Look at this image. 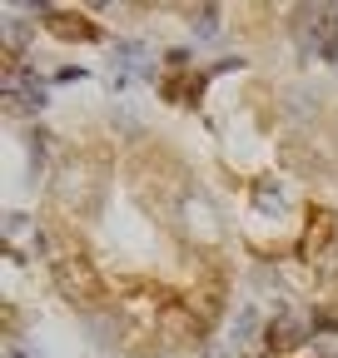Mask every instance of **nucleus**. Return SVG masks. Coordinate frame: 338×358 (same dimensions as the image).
<instances>
[{
    "label": "nucleus",
    "instance_id": "nucleus-1",
    "mask_svg": "<svg viewBox=\"0 0 338 358\" xmlns=\"http://www.w3.org/2000/svg\"><path fill=\"white\" fill-rule=\"evenodd\" d=\"M50 274H55V284H60V294H65L70 303H95V299H100V274H95L84 259H75V254H65Z\"/></svg>",
    "mask_w": 338,
    "mask_h": 358
},
{
    "label": "nucleus",
    "instance_id": "nucleus-2",
    "mask_svg": "<svg viewBox=\"0 0 338 358\" xmlns=\"http://www.w3.org/2000/svg\"><path fill=\"white\" fill-rule=\"evenodd\" d=\"M269 348L274 353H293V348H304L314 338V324L304 319V313H293V308H279V319H269Z\"/></svg>",
    "mask_w": 338,
    "mask_h": 358
},
{
    "label": "nucleus",
    "instance_id": "nucleus-3",
    "mask_svg": "<svg viewBox=\"0 0 338 358\" xmlns=\"http://www.w3.org/2000/svg\"><path fill=\"white\" fill-rule=\"evenodd\" d=\"M254 209H259V214H288V209H293V189H288V179H279V174L254 179Z\"/></svg>",
    "mask_w": 338,
    "mask_h": 358
},
{
    "label": "nucleus",
    "instance_id": "nucleus-4",
    "mask_svg": "<svg viewBox=\"0 0 338 358\" xmlns=\"http://www.w3.org/2000/svg\"><path fill=\"white\" fill-rule=\"evenodd\" d=\"M259 334H269V324H264V313L254 308V303H244L234 319H229V343H234V358H249L244 348H254V338Z\"/></svg>",
    "mask_w": 338,
    "mask_h": 358
},
{
    "label": "nucleus",
    "instance_id": "nucleus-5",
    "mask_svg": "<svg viewBox=\"0 0 338 358\" xmlns=\"http://www.w3.org/2000/svg\"><path fill=\"white\" fill-rule=\"evenodd\" d=\"M45 25L55 40H100V30H95V20H80V15H65V10H45Z\"/></svg>",
    "mask_w": 338,
    "mask_h": 358
},
{
    "label": "nucleus",
    "instance_id": "nucleus-6",
    "mask_svg": "<svg viewBox=\"0 0 338 358\" xmlns=\"http://www.w3.org/2000/svg\"><path fill=\"white\" fill-rule=\"evenodd\" d=\"M189 30H194V40H214V35H219V6H204V10H194Z\"/></svg>",
    "mask_w": 338,
    "mask_h": 358
},
{
    "label": "nucleus",
    "instance_id": "nucleus-7",
    "mask_svg": "<svg viewBox=\"0 0 338 358\" xmlns=\"http://www.w3.org/2000/svg\"><path fill=\"white\" fill-rule=\"evenodd\" d=\"M30 35H35V25H30L25 15H6V40H10V50H20Z\"/></svg>",
    "mask_w": 338,
    "mask_h": 358
},
{
    "label": "nucleus",
    "instance_id": "nucleus-8",
    "mask_svg": "<svg viewBox=\"0 0 338 358\" xmlns=\"http://www.w3.org/2000/svg\"><path fill=\"white\" fill-rule=\"evenodd\" d=\"M189 60H194V55H189V45H169V50H164V65L175 70V75H184V70H189Z\"/></svg>",
    "mask_w": 338,
    "mask_h": 358
},
{
    "label": "nucleus",
    "instance_id": "nucleus-9",
    "mask_svg": "<svg viewBox=\"0 0 338 358\" xmlns=\"http://www.w3.org/2000/svg\"><path fill=\"white\" fill-rule=\"evenodd\" d=\"M25 229H30V214H20V209H10V214H6V234H10V239H20Z\"/></svg>",
    "mask_w": 338,
    "mask_h": 358
},
{
    "label": "nucleus",
    "instance_id": "nucleus-10",
    "mask_svg": "<svg viewBox=\"0 0 338 358\" xmlns=\"http://www.w3.org/2000/svg\"><path fill=\"white\" fill-rule=\"evenodd\" d=\"M55 80H60V85H70V80H84V70H75V65H65V70H55Z\"/></svg>",
    "mask_w": 338,
    "mask_h": 358
}]
</instances>
